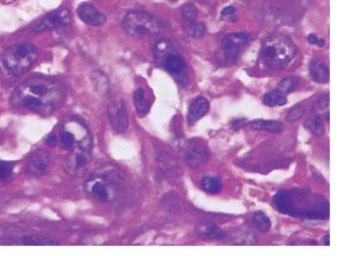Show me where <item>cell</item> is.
<instances>
[{
    "mask_svg": "<svg viewBox=\"0 0 340 256\" xmlns=\"http://www.w3.org/2000/svg\"><path fill=\"white\" fill-rule=\"evenodd\" d=\"M66 92L59 82L47 78H31L18 86L11 97L15 108L47 116L64 101Z\"/></svg>",
    "mask_w": 340,
    "mask_h": 256,
    "instance_id": "6da1fadb",
    "label": "cell"
},
{
    "mask_svg": "<svg viewBox=\"0 0 340 256\" xmlns=\"http://www.w3.org/2000/svg\"><path fill=\"white\" fill-rule=\"evenodd\" d=\"M273 203L280 213L295 217L326 219L329 216L328 202L308 189H281Z\"/></svg>",
    "mask_w": 340,
    "mask_h": 256,
    "instance_id": "7a4b0ae2",
    "label": "cell"
},
{
    "mask_svg": "<svg viewBox=\"0 0 340 256\" xmlns=\"http://www.w3.org/2000/svg\"><path fill=\"white\" fill-rule=\"evenodd\" d=\"M295 45L290 38L282 35L267 38L261 49L263 63L273 71H280L286 68L295 57Z\"/></svg>",
    "mask_w": 340,
    "mask_h": 256,
    "instance_id": "3957f363",
    "label": "cell"
},
{
    "mask_svg": "<svg viewBox=\"0 0 340 256\" xmlns=\"http://www.w3.org/2000/svg\"><path fill=\"white\" fill-rule=\"evenodd\" d=\"M123 181L121 172L109 166L100 169L86 181L85 190L89 197L99 202L107 203L111 198V190L121 185Z\"/></svg>",
    "mask_w": 340,
    "mask_h": 256,
    "instance_id": "277c9868",
    "label": "cell"
},
{
    "mask_svg": "<svg viewBox=\"0 0 340 256\" xmlns=\"http://www.w3.org/2000/svg\"><path fill=\"white\" fill-rule=\"evenodd\" d=\"M38 50L32 43H20L8 47L3 53V65L14 76L27 72L35 63Z\"/></svg>",
    "mask_w": 340,
    "mask_h": 256,
    "instance_id": "5b68a950",
    "label": "cell"
},
{
    "mask_svg": "<svg viewBox=\"0 0 340 256\" xmlns=\"http://www.w3.org/2000/svg\"><path fill=\"white\" fill-rule=\"evenodd\" d=\"M122 26L130 36L136 38L153 36L162 30L161 23L152 14L143 10L128 12L122 21Z\"/></svg>",
    "mask_w": 340,
    "mask_h": 256,
    "instance_id": "8992f818",
    "label": "cell"
},
{
    "mask_svg": "<svg viewBox=\"0 0 340 256\" xmlns=\"http://www.w3.org/2000/svg\"><path fill=\"white\" fill-rule=\"evenodd\" d=\"M61 146L66 151L78 147H91V136L82 120L71 118L62 126L60 134Z\"/></svg>",
    "mask_w": 340,
    "mask_h": 256,
    "instance_id": "52a82bcc",
    "label": "cell"
},
{
    "mask_svg": "<svg viewBox=\"0 0 340 256\" xmlns=\"http://www.w3.org/2000/svg\"><path fill=\"white\" fill-rule=\"evenodd\" d=\"M250 41V36L244 32L231 33L221 43L217 53V60L223 66H233L245 47Z\"/></svg>",
    "mask_w": 340,
    "mask_h": 256,
    "instance_id": "ba28073f",
    "label": "cell"
},
{
    "mask_svg": "<svg viewBox=\"0 0 340 256\" xmlns=\"http://www.w3.org/2000/svg\"><path fill=\"white\" fill-rule=\"evenodd\" d=\"M91 162V147H78L64 159L63 168L71 176H82L86 173Z\"/></svg>",
    "mask_w": 340,
    "mask_h": 256,
    "instance_id": "9c48e42d",
    "label": "cell"
},
{
    "mask_svg": "<svg viewBox=\"0 0 340 256\" xmlns=\"http://www.w3.org/2000/svg\"><path fill=\"white\" fill-rule=\"evenodd\" d=\"M51 165L52 159L48 152L44 150H36L30 155L25 171L28 176L37 178L44 175L50 170Z\"/></svg>",
    "mask_w": 340,
    "mask_h": 256,
    "instance_id": "30bf717a",
    "label": "cell"
},
{
    "mask_svg": "<svg viewBox=\"0 0 340 256\" xmlns=\"http://www.w3.org/2000/svg\"><path fill=\"white\" fill-rule=\"evenodd\" d=\"M71 22L72 17L70 11L67 8H61L46 15L38 23L34 31L36 33H39L47 30H53L64 25H69Z\"/></svg>",
    "mask_w": 340,
    "mask_h": 256,
    "instance_id": "8fae6325",
    "label": "cell"
},
{
    "mask_svg": "<svg viewBox=\"0 0 340 256\" xmlns=\"http://www.w3.org/2000/svg\"><path fill=\"white\" fill-rule=\"evenodd\" d=\"M108 118L112 128L118 133H124L129 127V117L123 101L112 102L109 105Z\"/></svg>",
    "mask_w": 340,
    "mask_h": 256,
    "instance_id": "7c38bea8",
    "label": "cell"
},
{
    "mask_svg": "<svg viewBox=\"0 0 340 256\" xmlns=\"http://www.w3.org/2000/svg\"><path fill=\"white\" fill-rule=\"evenodd\" d=\"M209 160V150L203 144L192 145L185 154V161L193 169H198Z\"/></svg>",
    "mask_w": 340,
    "mask_h": 256,
    "instance_id": "4fadbf2b",
    "label": "cell"
},
{
    "mask_svg": "<svg viewBox=\"0 0 340 256\" xmlns=\"http://www.w3.org/2000/svg\"><path fill=\"white\" fill-rule=\"evenodd\" d=\"M77 14L78 17L88 25L101 26L106 22V16L89 3H82L79 5Z\"/></svg>",
    "mask_w": 340,
    "mask_h": 256,
    "instance_id": "5bb4252c",
    "label": "cell"
},
{
    "mask_svg": "<svg viewBox=\"0 0 340 256\" xmlns=\"http://www.w3.org/2000/svg\"><path fill=\"white\" fill-rule=\"evenodd\" d=\"M162 61L164 67L172 74H181L187 68V63L185 59L175 50L164 56Z\"/></svg>",
    "mask_w": 340,
    "mask_h": 256,
    "instance_id": "9a60e30c",
    "label": "cell"
},
{
    "mask_svg": "<svg viewBox=\"0 0 340 256\" xmlns=\"http://www.w3.org/2000/svg\"><path fill=\"white\" fill-rule=\"evenodd\" d=\"M209 102L203 97H197L191 103L188 112V124L194 125L201 117H203L209 111Z\"/></svg>",
    "mask_w": 340,
    "mask_h": 256,
    "instance_id": "2e32d148",
    "label": "cell"
},
{
    "mask_svg": "<svg viewBox=\"0 0 340 256\" xmlns=\"http://www.w3.org/2000/svg\"><path fill=\"white\" fill-rule=\"evenodd\" d=\"M309 71L312 79L316 83L325 84L329 82V70L322 61L318 59H312L309 63Z\"/></svg>",
    "mask_w": 340,
    "mask_h": 256,
    "instance_id": "e0dca14e",
    "label": "cell"
},
{
    "mask_svg": "<svg viewBox=\"0 0 340 256\" xmlns=\"http://www.w3.org/2000/svg\"><path fill=\"white\" fill-rule=\"evenodd\" d=\"M250 127L255 131H266L274 134H280L283 132V124L275 120H255L252 121Z\"/></svg>",
    "mask_w": 340,
    "mask_h": 256,
    "instance_id": "ac0fdd59",
    "label": "cell"
},
{
    "mask_svg": "<svg viewBox=\"0 0 340 256\" xmlns=\"http://www.w3.org/2000/svg\"><path fill=\"white\" fill-rule=\"evenodd\" d=\"M134 102H135V107H136V111L137 114L141 117L145 116L147 113L150 110L151 104L148 101L145 97V92L142 88H138L135 92L134 95Z\"/></svg>",
    "mask_w": 340,
    "mask_h": 256,
    "instance_id": "d6986e66",
    "label": "cell"
},
{
    "mask_svg": "<svg viewBox=\"0 0 340 256\" xmlns=\"http://www.w3.org/2000/svg\"><path fill=\"white\" fill-rule=\"evenodd\" d=\"M263 103L269 107L284 106L288 103V98L278 90H274L263 96Z\"/></svg>",
    "mask_w": 340,
    "mask_h": 256,
    "instance_id": "ffe728a7",
    "label": "cell"
},
{
    "mask_svg": "<svg viewBox=\"0 0 340 256\" xmlns=\"http://www.w3.org/2000/svg\"><path fill=\"white\" fill-rule=\"evenodd\" d=\"M22 244L24 245H56L59 244L58 241L53 240L42 235L29 234L22 237Z\"/></svg>",
    "mask_w": 340,
    "mask_h": 256,
    "instance_id": "44dd1931",
    "label": "cell"
},
{
    "mask_svg": "<svg viewBox=\"0 0 340 256\" xmlns=\"http://www.w3.org/2000/svg\"><path fill=\"white\" fill-rule=\"evenodd\" d=\"M200 185L202 187V189L209 194L212 195H216L219 194L222 190V182L221 180L216 177V176H206L201 179L200 181Z\"/></svg>",
    "mask_w": 340,
    "mask_h": 256,
    "instance_id": "7402d4cb",
    "label": "cell"
},
{
    "mask_svg": "<svg viewBox=\"0 0 340 256\" xmlns=\"http://www.w3.org/2000/svg\"><path fill=\"white\" fill-rule=\"evenodd\" d=\"M197 17V10L194 4L187 3L182 8V21L184 28L190 26L191 24L196 21Z\"/></svg>",
    "mask_w": 340,
    "mask_h": 256,
    "instance_id": "603a6c76",
    "label": "cell"
},
{
    "mask_svg": "<svg viewBox=\"0 0 340 256\" xmlns=\"http://www.w3.org/2000/svg\"><path fill=\"white\" fill-rule=\"evenodd\" d=\"M91 80L97 92L100 94H106L109 90V80L107 76L101 71H94L91 73Z\"/></svg>",
    "mask_w": 340,
    "mask_h": 256,
    "instance_id": "cb8c5ba5",
    "label": "cell"
},
{
    "mask_svg": "<svg viewBox=\"0 0 340 256\" xmlns=\"http://www.w3.org/2000/svg\"><path fill=\"white\" fill-rule=\"evenodd\" d=\"M252 221L255 228L259 232H267L270 229L271 226L270 219L262 212H255L252 216Z\"/></svg>",
    "mask_w": 340,
    "mask_h": 256,
    "instance_id": "d4e9b609",
    "label": "cell"
},
{
    "mask_svg": "<svg viewBox=\"0 0 340 256\" xmlns=\"http://www.w3.org/2000/svg\"><path fill=\"white\" fill-rule=\"evenodd\" d=\"M304 127L317 137H321L325 134V126L318 116L312 117L307 121H305Z\"/></svg>",
    "mask_w": 340,
    "mask_h": 256,
    "instance_id": "484cf974",
    "label": "cell"
},
{
    "mask_svg": "<svg viewBox=\"0 0 340 256\" xmlns=\"http://www.w3.org/2000/svg\"><path fill=\"white\" fill-rule=\"evenodd\" d=\"M172 51H174L173 44L167 39L159 40L154 46V55L157 60H162L164 56H166L168 53Z\"/></svg>",
    "mask_w": 340,
    "mask_h": 256,
    "instance_id": "4316f807",
    "label": "cell"
},
{
    "mask_svg": "<svg viewBox=\"0 0 340 256\" xmlns=\"http://www.w3.org/2000/svg\"><path fill=\"white\" fill-rule=\"evenodd\" d=\"M298 85H299V80H298L297 77L288 76L280 82L277 90L279 92H281L282 94L287 95V94H290V93L293 92Z\"/></svg>",
    "mask_w": 340,
    "mask_h": 256,
    "instance_id": "83f0119b",
    "label": "cell"
},
{
    "mask_svg": "<svg viewBox=\"0 0 340 256\" xmlns=\"http://www.w3.org/2000/svg\"><path fill=\"white\" fill-rule=\"evenodd\" d=\"M200 236L209 239H224L227 236V233L217 225H210L203 230Z\"/></svg>",
    "mask_w": 340,
    "mask_h": 256,
    "instance_id": "f1b7e54d",
    "label": "cell"
},
{
    "mask_svg": "<svg viewBox=\"0 0 340 256\" xmlns=\"http://www.w3.org/2000/svg\"><path fill=\"white\" fill-rule=\"evenodd\" d=\"M188 35L192 36L193 38H201L206 34V25L201 22L195 21L190 26L185 28Z\"/></svg>",
    "mask_w": 340,
    "mask_h": 256,
    "instance_id": "f546056e",
    "label": "cell"
},
{
    "mask_svg": "<svg viewBox=\"0 0 340 256\" xmlns=\"http://www.w3.org/2000/svg\"><path fill=\"white\" fill-rule=\"evenodd\" d=\"M305 113V108L302 104H296L295 106H293L292 109L290 110V112L287 115V121L288 122H295L297 120H299Z\"/></svg>",
    "mask_w": 340,
    "mask_h": 256,
    "instance_id": "4dcf8cb0",
    "label": "cell"
},
{
    "mask_svg": "<svg viewBox=\"0 0 340 256\" xmlns=\"http://www.w3.org/2000/svg\"><path fill=\"white\" fill-rule=\"evenodd\" d=\"M14 164L9 162L0 161V180L8 179L13 172Z\"/></svg>",
    "mask_w": 340,
    "mask_h": 256,
    "instance_id": "1f68e13d",
    "label": "cell"
},
{
    "mask_svg": "<svg viewBox=\"0 0 340 256\" xmlns=\"http://www.w3.org/2000/svg\"><path fill=\"white\" fill-rule=\"evenodd\" d=\"M307 40H308V42L310 43V44H313V45H318L319 47H323L324 45H325V42H324V40H322V39H319L315 34H310V35H308V37H307Z\"/></svg>",
    "mask_w": 340,
    "mask_h": 256,
    "instance_id": "d6a6232c",
    "label": "cell"
},
{
    "mask_svg": "<svg viewBox=\"0 0 340 256\" xmlns=\"http://www.w3.org/2000/svg\"><path fill=\"white\" fill-rule=\"evenodd\" d=\"M57 143H58V138H57V136L54 133L49 134L48 136L46 137V139H45V144L47 146H49V147L53 148V147H55L57 145Z\"/></svg>",
    "mask_w": 340,
    "mask_h": 256,
    "instance_id": "836d02e7",
    "label": "cell"
},
{
    "mask_svg": "<svg viewBox=\"0 0 340 256\" xmlns=\"http://www.w3.org/2000/svg\"><path fill=\"white\" fill-rule=\"evenodd\" d=\"M246 120L245 119H236L232 123V128L234 131H239L245 126Z\"/></svg>",
    "mask_w": 340,
    "mask_h": 256,
    "instance_id": "e575fe53",
    "label": "cell"
},
{
    "mask_svg": "<svg viewBox=\"0 0 340 256\" xmlns=\"http://www.w3.org/2000/svg\"><path fill=\"white\" fill-rule=\"evenodd\" d=\"M235 11H236V8L234 6H229V7H226L223 11H222V16H232L233 14H235Z\"/></svg>",
    "mask_w": 340,
    "mask_h": 256,
    "instance_id": "d590c367",
    "label": "cell"
},
{
    "mask_svg": "<svg viewBox=\"0 0 340 256\" xmlns=\"http://www.w3.org/2000/svg\"><path fill=\"white\" fill-rule=\"evenodd\" d=\"M330 236H329V234H326L325 235V237L323 238V242H324V244L325 245H327V246H329L330 245Z\"/></svg>",
    "mask_w": 340,
    "mask_h": 256,
    "instance_id": "8d00e7d4",
    "label": "cell"
}]
</instances>
